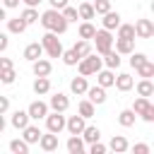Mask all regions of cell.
Instances as JSON below:
<instances>
[{"instance_id": "1", "label": "cell", "mask_w": 154, "mask_h": 154, "mask_svg": "<svg viewBox=\"0 0 154 154\" xmlns=\"http://www.w3.org/2000/svg\"><path fill=\"white\" fill-rule=\"evenodd\" d=\"M41 24H43V29H48V31H53V34H65L67 31V19L60 14V10H46L43 14H41Z\"/></svg>"}, {"instance_id": "2", "label": "cell", "mask_w": 154, "mask_h": 154, "mask_svg": "<svg viewBox=\"0 0 154 154\" xmlns=\"http://www.w3.org/2000/svg\"><path fill=\"white\" fill-rule=\"evenodd\" d=\"M41 46L48 53V58H60V53H63V43L58 38V34H53V31H46L41 36Z\"/></svg>"}, {"instance_id": "3", "label": "cell", "mask_w": 154, "mask_h": 154, "mask_svg": "<svg viewBox=\"0 0 154 154\" xmlns=\"http://www.w3.org/2000/svg\"><path fill=\"white\" fill-rule=\"evenodd\" d=\"M101 65H103V60L89 53V55H84V58H79V75H82V77H89V75H96V72L101 70Z\"/></svg>"}, {"instance_id": "4", "label": "cell", "mask_w": 154, "mask_h": 154, "mask_svg": "<svg viewBox=\"0 0 154 154\" xmlns=\"http://www.w3.org/2000/svg\"><path fill=\"white\" fill-rule=\"evenodd\" d=\"M91 38L96 41V51H99V55H106V53L113 48V36H111L108 29H99V31H94Z\"/></svg>"}, {"instance_id": "5", "label": "cell", "mask_w": 154, "mask_h": 154, "mask_svg": "<svg viewBox=\"0 0 154 154\" xmlns=\"http://www.w3.org/2000/svg\"><path fill=\"white\" fill-rule=\"evenodd\" d=\"M132 111H135V116H142L147 123H152V120H154V106L149 103V99H147V96H140V99H135V106H132Z\"/></svg>"}, {"instance_id": "6", "label": "cell", "mask_w": 154, "mask_h": 154, "mask_svg": "<svg viewBox=\"0 0 154 154\" xmlns=\"http://www.w3.org/2000/svg\"><path fill=\"white\" fill-rule=\"evenodd\" d=\"M46 128H48V132H63L65 130V116H60L58 111H53L51 116H46Z\"/></svg>"}, {"instance_id": "7", "label": "cell", "mask_w": 154, "mask_h": 154, "mask_svg": "<svg viewBox=\"0 0 154 154\" xmlns=\"http://www.w3.org/2000/svg\"><path fill=\"white\" fill-rule=\"evenodd\" d=\"M135 36H137V38H152V36H154V24H152V19H137V24H135Z\"/></svg>"}, {"instance_id": "8", "label": "cell", "mask_w": 154, "mask_h": 154, "mask_svg": "<svg viewBox=\"0 0 154 154\" xmlns=\"http://www.w3.org/2000/svg\"><path fill=\"white\" fill-rule=\"evenodd\" d=\"M26 113H29V120H41V118L48 116V103H43V101H34V103H29Z\"/></svg>"}, {"instance_id": "9", "label": "cell", "mask_w": 154, "mask_h": 154, "mask_svg": "<svg viewBox=\"0 0 154 154\" xmlns=\"http://www.w3.org/2000/svg\"><path fill=\"white\" fill-rule=\"evenodd\" d=\"M53 111H58V113H65L67 108H70V99L63 94V91H58V94H53L51 96V103H48Z\"/></svg>"}, {"instance_id": "10", "label": "cell", "mask_w": 154, "mask_h": 154, "mask_svg": "<svg viewBox=\"0 0 154 154\" xmlns=\"http://www.w3.org/2000/svg\"><path fill=\"white\" fill-rule=\"evenodd\" d=\"M84 120H87V118H82V116H70V118L65 120L67 132H70V135H79V132L84 130V125H87Z\"/></svg>"}, {"instance_id": "11", "label": "cell", "mask_w": 154, "mask_h": 154, "mask_svg": "<svg viewBox=\"0 0 154 154\" xmlns=\"http://www.w3.org/2000/svg\"><path fill=\"white\" fill-rule=\"evenodd\" d=\"M84 94H87V96H89V101H91V103H96V106L106 101V89H103V87H99V84H96V87H87V91H84Z\"/></svg>"}, {"instance_id": "12", "label": "cell", "mask_w": 154, "mask_h": 154, "mask_svg": "<svg viewBox=\"0 0 154 154\" xmlns=\"http://www.w3.org/2000/svg\"><path fill=\"white\" fill-rule=\"evenodd\" d=\"M38 144H41L43 152H55V149H58V135H55V132L41 135V137H38Z\"/></svg>"}, {"instance_id": "13", "label": "cell", "mask_w": 154, "mask_h": 154, "mask_svg": "<svg viewBox=\"0 0 154 154\" xmlns=\"http://www.w3.org/2000/svg\"><path fill=\"white\" fill-rule=\"evenodd\" d=\"M43 55V46L38 43V41H34V43H29L26 48H24V58L29 60V63H34V60H38Z\"/></svg>"}, {"instance_id": "14", "label": "cell", "mask_w": 154, "mask_h": 154, "mask_svg": "<svg viewBox=\"0 0 154 154\" xmlns=\"http://www.w3.org/2000/svg\"><path fill=\"white\" fill-rule=\"evenodd\" d=\"M135 51V38H116V53L118 55H128Z\"/></svg>"}, {"instance_id": "15", "label": "cell", "mask_w": 154, "mask_h": 154, "mask_svg": "<svg viewBox=\"0 0 154 154\" xmlns=\"http://www.w3.org/2000/svg\"><path fill=\"white\" fill-rule=\"evenodd\" d=\"M51 70H53L51 60H43V58L34 60V75H36V77H48V75H51Z\"/></svg>"}, {"instance_id": "16", "label": "cell", "mask_w": 154, "mask_h": 154, "mask_svg": "<svg viewBox=\"0 0 154 154\" xmlns=\"http://www.w3.org/2000/svg\"><path fill=\"white\" fill-rule=\"evenodd\" d=\"M113 79H116V75H113V70H99L96 72V82H99V87H113Z\"/></svg>"}, {"instance_id": "17", "label": "cell", "mask_w": 154, "mask_h": 154, "mask_svg": "<svg viewBox=\"0 0 154 154\" xmlns=\"http://www.w3.org/2000/svg\"><path fill=\"white\" fill-rule=\"evenodd\" d=\"M22 132H24V142L26 144H34V142H38V137H41V130L36 128V125H26V128H22Z\"/></svg>"}, {"instance_id": "18", "label": "cell", "mask_w": 154, "mask_h": 154, "mask_svg": "<svg viewBox=\"0 0 154 154\" xmlns=\"http://www.w3.org/2000/svg\"><path fill=\"white\" fill-rule=\"evenodd\" d=\"M79 135H82V140H84V142H89V144H91V142H99L101 130H99V128H94V125H84V130H82Z\"/></svg>"}, {"instance_id": "19", "label": "cell", "mask_w": 154, "mask_h": 154, "mask_svg": "<svg viewBox=\"0 0 154 154\" xmlns=\"http://www.w3.org/2000/svg\"><path fill=\"white\" fill-rule=\"evenodd\" d=\"M67 152H70V154H82V152H84V140H82L79 135H70V140H67Z\"/></svg>"}, {"instance_id": "20", "label": "cell", "mask_w": 154, "mask_h": 154, "mask_svg": "<svg viewBox=\"0 0 154 154\" xmlns=\"http://www.w3.org/2000/svg\"><path fill=\"white\" fill-rule=\"evenodd\" d=\"M118 24H120V14L118 12H106L103 14V29H108V31H113V29H118Z\"/></svg>"}, {"instance_id": "21", "label": "cell", "mask_w": 154, "mask_h": 154, "mask_svg": "<svg viewBox=\"0 0 154 154\" xmlns=\"http://www.w3.org/2000/svg\"><path fill=\"white\" fill-rule=\"evenodd\" d=\"M113 84L118 87V91H130L135 82H132V77H130V75H125V72H123V75H118V77L113 79Z\"/></svg>"}, {"instance_id": "22", "label": "cell", "mask_w": 154, "mask_h": 154, "mask_svg": "<svg viewBox=\"0 0 154 154\" xmlns=\"http://www.w3.org/2000/svg\"><path fill=\"white\" fill-rule=\"evenodd\" d=\"M87 87H89V84H87V77H82V75H79V77H75V79L70 82V91H72V94H77V96H82V94L87 91Z\"/></svg>"}, {"instance_id": "23", "label": "cell", "mask_w": 154, "mask_h": 154, "mask_svg": "<svg viewBox=\"0 0 154 154\" xmlns=\"http://www.w3.org/2000/svg\"><path fill=\"white\" fill-rule=\"evenodd\" d=\"M108 147H111L116 154H123V152H128V147H130V144H128V140H125L123 135H113V140H111V144H108Z\"/></svg>"}, {"instance_id": "24", "label": "cell", "mask_w": 154, "mask_h": 154, "mask_svg": "<svg viewBox=\"0 0 154 154\" xmlns=\"http://www.w3.org/2000/svg\"><path fill=\"white\" fill-rule=\"evenodd\" d=\"M12 125H14L17 130L26 128V125H29V113H26V111H14V113H12Z\"/></svg>"}, {"instance_id": "25", "label": "cell", "mask_w": 154, "mask_h": 154, "mask_svg": "<svg viewBox=\"0 0 154 154\" xmlns=\"http://www.w3.org/2000/svg\"><path fill=\"white\" fill-rule=\"evenodd\" d=\"M118 123H120L123 128H132V125H135V111H132V108H125V111H120V116H118Z\"/></svg>"}, {"instance_id": "26", "label": "cell", "mask_w": 154, "mask_h": 154, "mask_svg": "<svg viewBox=\"0 0 154 154\" xmlns=\"http://www.w3.org/2000/svg\"><path fill=\"white\" fill-rule=\"evenodd\" d=\"M7 29H10V34H24L26 24H24L22 17H17V19H7Z\"/></svg>"}, {"instance_id": "27", "label": "cell", "mask_w": 154, "mask_h": 154, "mask_svg": "<svg viewBox=\"0 0 154 154\" xmlns=\"http://www.w3.org/2000/svg\"><path fill=\"white\" fill-rule=\"evenodd\" d=\"M72 51L77 53V58H84V55H89V53H91V46H89V41H87V38H79V41L72 46Z\"/></svg>"}, {"instance_id": "28", "label": "cell", "mask_w": 154, "mask_h": 154, "mask_svg": "<svg viewBox=\"0 0 154 154\" xmlns=\"http://www.w3.org/2000/svg\"><path fill=\"white\" fill-rule=\"evenodd\" d=\"M137 94H140V96H147V99H149V96L154 94V84H152V82H149L147 77H142V82H137Z\"/></svg>"}, {"instance_id": "29", "label": "cell", "mask_w": 154, "mask_h": 154, "mask_svg": "<svg viewBox=\"0 0 154 154\" xmlns=\"http://www.w3.org/2000/svg\"><path fill=\"white\" fill-rule=\"evenodd\" d=\"M34 91H36V94H48V91H51V79H48V77H36Z\"/></svg>"}, {"instance_id": "30", "label": "cell", "mask_w": 154, "mask_h": 154, "mask_svg": "<svg viewBox=\"0 0 154 154\" xmlns=\"http://www.w3.org/2000/svg\"><path fill=\"white\" fill-rule=\"evenodd\" d=\"M77 14H79V19H94V7H91V2H82L79 7H77Z\"/></svg>"}, {"instance_id": "31", "label": "cell", "mask_w": 154, "mask_h": 154, "mask_svg": "<svg viewBox=\"0 0 154 154\" xmlns=\"http://www.w3.org/2000/svg\"><path fill=\"white\" fill-rule=\"evenodd\" d=\"M103 58H106L103 63L108 65V70H116V67H120V55H118V53H116L113 48H111V51H108V53H106Z\"/></svg>"}, {"instance_id": "32", "label": "cell", "mask_w": 154, "mask_h": 154, "mask_svg": "<svg viewBox=\"0 0 154 154\" xmlns=\"http://www.w3.org/2000/svg\"><path fill=\"white\" fill-rule=\"evenodd\" d=\"M135 70H137V75H140V77H147V79H149V77L154 75V63L147 58V60H144L140 67H135Z\"/></svg>"}, {"instance_id": "33", "label": "cell", "mask_w": 154, "mask_h": 154, "mask_svg": "<svg viewBox=\"0 0 154 154\" xmlns=\"http://www.w3.org/2000/svg\"><path fill=\"white\" fill-rule=\"evenodd\" d=\"M94 31H96V29H94V24H91L89 19L79 24V38H87V41H89V38L94 36Z\"/></svg>"}, {"instance_id": "34", "label": "cell", "mask_w": 154, "mask_h": 154, "mask_svg": "<svg viewBox=\"0 0 154 154\" xmlns=\"http://www.w3.org/2000/svg\"><path fill=\"white\" fill-rule=\"evenodd\" d=\"M118 38H135V24H118Z\"/></svg>"}, {"instance_id": "35", "label": "cell", "mask_w": 154, "mask_h": 154, "mask_svg": "<svg viewBox=\"0 0 154 154\" xmlns=\"http://www.w3.org/2000/svg\"><path fill=\"white\" fill-rule=\"evenodd\" d=\"M22 19H24V24L29 26V24H34V22H38V12H36V7H26L24 12H22Z\"/></svg>"}, {"instance_id": "36", "label": "cell", "mask_w": 154, "mask_h": 154, "mask_svg": "<svg viewBox=\"0 0 154 154\" xmlns=\"http://www.w3.org/2000/svg\"><path fill=\"white\" fill-rule=\"evenodd\" d=\"M77 108H79V116H82V118H91V116H94V103H91L89 99H87V101H79Z\"/></svg>"}, {"instance_id": "37", "label": "cell", "mask_w": 154, "mask_h": 154, "mask_svg": "<svg viewBox=\"0 0 154 154\" xmlns=\"http://www.w3.org/2000/svg\"><path fill=\"white\" fill-rule=\"evenodd\" d=\"M10 152H14V154H26V152H29V144H26L24 140H12V142H10Z\"/></svg>"}, {"instance_id": "38", "label": "cell", "mask_w": 154, "mask_h": 154, "mask_svg": "<svg viewBox=\"0 0 154 154\" xmlns=\"http://www.w3.org/2000/svg\"><path fill=\"white\" fill-rule=\"evenodd\" d=\"M60 14H63L67 22H77V19H79V14H77V7H70V5H65V7L60 10Z\"/></svg>"}, {"instance_id": "39", "label": "cell", "mask_w": 154, "mask_h": 154, "mask_svg": "<svg viewBox=\"0 0 154 154\" xmlns=\"http://www.w3.org/2000/svg\"><path fill=\"white\" fill-rule=\"evenodd\" d=\"M60 58H63V63H65V65H77V63H79L77 53H75L72 48H70V51H63V53H60Z\"/></svg>"}, {"instance_id": "40", "label": "cell", "mask_w": 154, "mask_h": 154, "mask_svg": "<svg viewBox=\"0 0 154 154\" xmlns=\"http://www.w3.org/2000/svg\"><path fill=\"white\" fill-rule=\"evenodd\" d=\"M91 7H94V14H106L111 10V0H96Z\"/></svg>"}, {"instance_id": "41", "label": "cell", "mask_w": 154, "mask_h": 154, "mask_svg": "<svg viewBox=\"0 0 154 154\" xmlns=\"http://www.w3.org/2000/svg\"><path fill=\"white\" fill-rule=\"evenodd\" d=\"M14 77H17V75H14V67L0 70V82H2V84H12V82H14Z\"/></svg>"}, {"instance_id": "42", "label": "cell", "mask_w": 154, "mask_h": 154, "mask_svg": "<svg viewBox=\"0 0 154 154\" xmlns=\"http://www.w3.org/2000/svg\"><path fill=\"white\" fill-rule=\"evenodd\" d=\"M144 60H147V55H144V53H132V58H130V65H132V67H140Z\"/></svg>"}, {"instance_id": "43", "label": "cell", "mask_w": 154, "mask_h": 154, "mask_svg": "<svg viewBox=\"0 0 154 154\" xmlns=\"http://www.w3.org/2000/svg\"><path fill=\"white\" fill-rule=\"evenodd\" d=\"M89 152H91V154H103V152H106V147H103L101 142H91V147H89Z\"/></svg>"}, {"instance_id": "44", "label": "cell", "mask_w": 154, "mask_h": 154, "mask_svg": "<svg viewBox=\"0 0 154 154\" xmlns=\"http://www.w3.org/2000/svg\"><path fill=\"white\" fill-rule=\"evenodd\" d=\"M7 46H10V38H7V34H2V31H0V53H2V51H7Z\"/></svg>"}, {"instance_id": "45", "label": "cell", "mask_w": 154, "mask_h": 154, "mask_svg": "<svg viewBox=\"0 0 154 154\" xmlns=\"http://www.w3.org/2000/svg\"><path fill=\"white\" fill-rule=\"evenodd\" d=\"M135 154H149V144H135Z\"/></svg>"}, {"instance_id": "46", "label": "cell", "mask_w": 154, "mask_h": 154, "mask_svg": "<svg viewBox=\"0 0 154 154\" xmlns=\"http://www.w3.org/2000/svg\"><path fill=\"white\" fill-rule=\"evenodd\" d=\"M48 2H51V7H53V10H63V7L67 5V0H48Z\"/></svg>"}, {"instance_id": "47", "label": "cell", "mask_w": 154, "mask_h": 154, "mask_svg": "<svg viewBox=\"0 0 154 154\" xmlns=\"http://www.w3.org/2000/svg\"><path fill=\"white\" fill-rule=\"evenodd\" d=\"M7 108H10V99L7 96H0V113H5Z\"/></svg>"}, {"instance_id": "48", "label": "cell", "mask_w": 154, "mask_h": 154, "mask_svg": "<svg viewBox=\"0 0 154 154\" xmlns=\"http://www.w3.org/2000/svg\"><path fill=\"white\" fill-rule=\"evenodd\" d=\"M7 67H12V60L10 58H0V70H7Z\"/></svg>"}, {"instance_id": "49", "label": "cell", "mask_w": 154, "mask_h": 154, "mask_svg": "<svg viewBox=\"0 0 154 154\" xmlns=\"http://www.w3.org/2000/svg\"><path fill=\"white\" fill-rule=\"evenodd\" d=\"M22 0H2V7H19Z\"/></svg>"}, {"instance_id": "50", "label": "cell", "mask_w": 154, "mask_h": 154, "mask_svg": "<svg viewBox=\"0 0 154 154\" xmlns=\"http://www.w3.org/2000/svg\"><path fill=\"white\" fill-rule=\"evenodd\" d=\"M24 2H26V7H36L41 0H24Z\"/></svg>"}, {"instance_id": "51", "label": "cell", "mask_w": 154, "mask_h": 154, "mask_svg": "<svg viewBox=\"0 0 154 154\" xmlns=\"http://www.w3.org/2000/svg\"><path fill=\"white\" fill-rule=\"evenodd\" d=\"M2 19H7V14H5V7L0 5V22H2Z\"/></svg>"}, {"instance_id": "52", "label": "cell", "mask_w": 154, "mask_h": 154, "mask_svg": "<svg viewBox=\"0 0 154 154\" xmlns=\"http://www.w3.org/2000/svg\"><path fill=\"white\" fill-rule=\"evenodd\" d=\"M5 130V118H2V113H0V132Z\"/></svg>"}]
</instances>
